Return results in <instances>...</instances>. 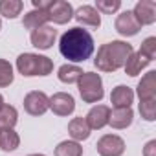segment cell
I'll return each instance as SVG.
<instances>
[{
	"label": "cell",
	"instance_id": "6da1fadb",
	"mask_svg": "<svg viewBox=\"0 0 156 156\" xmlns=\"http://www.w3.org/2000/svg\"><path fill=\"white\" fill-rule=\"evenodd\" d=\"M59 51L64 59L72 62H85L94 53V39L87 30L79 26L70 28L66 33L61 35Z\"/></svg>",
	"mask_w": 156,
	"mask_h": 156
},
{
	"label": "cell",
	"instance_id": "7a4b0ae2",
	"mask_svg": "<svg viewBox=\"0 0 156 156\" xmlns=\"http://www.w3.org/2000/svg\"><path fill=\"white\" fill-rule=\"evenodd\" d=\"M134 53L132 46L123 41H112L103 44L98 50V55L94 59V64L101 72H116L121 66H125L127 59Z\"/></svg>",
	"mask_w": 156,
	"mask_h": 156
},
{
	"label": "cell",
	"instance_id": "3957f363",
	"mask_svg": "<svg viewBox=\"0 0 156 156\" xmlns=\"http://www.w3.org/2000/svg\"><path fill=\"white\" fill-rule=\"evenodd\" d=\"M17 70L24 77H33V75H50L53 72V61L44 55L37 53H22L17 59Z\"/></svg>",
	"mask_w": 156,
	"mask_h": 156
},
{
	"label": "cell",
	"instance_id": "277c9868",
	"mask_svg": "<svg viewBox=\"0 0 156 156\" xmlns=\"http://www.w3.org/2000/svg\"><path fill=\"white\" fill-rule=\"evenodd\" d=\"M77 83H79V94L85 103H98L103 99L105 90H103V81H101L99 73L83 72V75L79 77Z\"/></svg>",
	"mask_w": 156,
	"mask_h": 156
},
{
	"label": "cell",
	"instance_id": "5b68a950",
	"mask_svg": "<svg viewBox=\"0 0 156 156\" xmlns=\"http://www.w3.org/2000/svg\"><path fill=\"white\" fill-rule=\"evenodd\" d=\"M96 149L101 156H121L125 152V141L116 134H105L98 140Z\"/></svg>",
	"mask_w": 156,
	"mask_h": 156
},
{
	"label": "cell",
	"instance_id": "8992f818",
	"mask_svg": "<svg viewBox=\"0 0 156 156\" xmlns=\"http://www.w3.org/2000/svg\"><path fill=\"white\" fill-rule=\"evenodd\" d=\"M50 108V98L44 92L33 90L24 98V110L30 116H42Z\"/></svg>",
	"mask_w": 156,
	"mask_h": 156
},
{
	"label": "cell",
	"instance_id": "52a82bcc",
	"mask_svg": "<svg viewBox=\"0 0 156 156\" xmlns=\"http://www.w3.org/2000/svg\"><path fill=\"white\" fill-rule=\"evenodd\" d=\"M46 13H48V20H53L55 24H66L73 17V8L66 0H53L50 8L46 9Z\"/></svg>",
	"mask_w": 156,
	"mask_h": 156
},
{
	"label": "cell",
	"instance_id": "ba28073f",
	"mask_svg": "<svg viewBox=\"0 0 156 156\" xmlns=\"http://www.w3.org/2000/svg\"><path fill=\"white\" fill-rule=\"evenodd\" d=\"M50 108L57 116H70L75 110V101L66 92H57L50 98Z\"/></svg>",
	"mask_w": 156,
	"mask_h": 156
},
{
	"label": "cell",
	"instance_id": "9c48e42d",
	"mask_svg": "<svg viewBox=\"0 0 156 156\" xmlns=\"http://www.w3.org/2000/svg\"><path fill=\"white\" fill-rule=\"evenodd\" d=\"M114 26H116V31L119 35H123V37H134L141 30V26L138 24V20H136L132 11H123L121 15H118Z\"/></svg>",
	"mask_w": 156,
	"mask_h": 156
},
{
	"label": "cell",
	"instance_id": "30bf717a",
	"mask_svg": "<svg viewBox=\"0 0 156 156\" xmlns=\"http://www.w3.org/2000/svg\"><path fill=\"white\" fill-rule=\"evenodd\" d=\"M57 39V31L51 26H41L31 31V44L39 50H50Z\"/></svg>",
	"mask_w": 156,
	"mask_h": 156
},
{
	"label": "cell",
	"instance_id": "8fae6325",
	"mask_svg": "<svg viewBox=\"0 0 156 156\" xmlns=\"http://www.w3.org/2000/svg\"><path fill=\"white\" fill-rule=\"evenodd\" d=\"M132 13L140 26L152 24L156 20V2H152V0H140Z\"/></svg>",
	"mask_w": 156,
	"mask_h": 156
},
{
	"label": "cell",
	"instance_id": "7c38bea8",
	"mask_svg": "<svg viewBox=\"0 0 156 156\" xmlns=\"http://www.w3.org/2000/svg\"><path fill=\"white\" fill-rule=\"evenodd\" d=\"M138 96H140V101L156 99V72L154 70L147 72L141 77V81L138 83Z\"/></svg>",
	"mask_w": 156,
	"mask_h": 156
},
{
	"label": "cell",
	"instance_id": "4fadbf2b",
	"mask_svg": "<svg viewBox=\"0 0 156 156\" xmlns=\"http://www.w3.org/2000/svg\"><path fill=\"white\" fill-rule=\"evenodd\" d=\"M108 118H110V108H108L107 105H98V107H92V108H90V112L87 114L85 119H87L90 130H92V129L99 130V129H103L105 125H108Z\"/></svg>",
	"mask_w": 156,
	"mask_h": 156
},
{
	"label": "cell",
	"instance_id": "5bb4252c",
	"mask_svg": "<svg viewBox=\"0 0 156 156\" xmlns=\"http://www.w3.org/2000/svg\"><path fill=\"white\" fill-rule=\"evenodd\" d=\"M75 20L83 24V26H90V28H99L101 26V17H99V11L94 8V6H81L73 13Z\"/></svg>",
	"mask_w": 156,
	"mask_h": 156
},
{
	"label": "cell",
	"instance_id": "9a60e30c",
	"mask_svg": "<svg viewBox=\"0 0 156 156\" xmlns=\"http://www.w3.org/2000/svg\"><path fill=\"white\" fill-rule=\"evenodd\" d=\"M132 101H134V92L125 85L116 87L112 90V94H110V103L116 108H130Z\"/></svg>",
	"mask_w": 156,
	"mask_h": 156
},
{
	"label": "cell",
	"instance_id": "2e32d148",
	"mask_svg": "<svg viewBox=\"0 0 156 156\" xmlns=\"http://www.w3.org/2000/svg\"><path fill=\"white\" fill-rule=\"evenodd\" d=\"M68 132L70 136L73 138V141H83V140H88L90 136V127L87 123L85 118H73L70 123H68Z\"/></svg>",
	"mask_w": 156,
	"mask_h": 156
},
{
	"label": "cell",
	"instance_id": "e0dca14e",
	"mask_svg": "<svg viewBox=\"0 0 156 156\" xmlns=\"http://www.w3.org/2000/svg\"><path fill=\"white\" fill-rule=\"evenodd\" d=\"M151 62V59L147 57V55H143L141 51H136V53H132L129 59H127V62H125V72H127V75H130V77H136L147 64Z\"/></svg>",
	"mask_w": 156,
	"mask_h": 156
},
{
	"label": "cell",
	"instance_id": "ac0fdd59",
	"mask_svg": "<svg viewBox=\"0 0 156 156\" xmlns=\"http://www.w3.org/2000/svg\"><path fill=\"white\" fill-rule=\"evenodd\" d=\"M134 119V112L132 108H114L110 112V118H108V123L114 127V129H127Z\"/></svg>",
	"mask_w": 156,
	"mask_h": 156
},
{
	"label": "cell",
	"instance_id": "d6986e66",
	"mask_svg": "<svg viewBox=\"0 0 156 156\" xmlns=\"http://www.w3.org/2000/svg\"><path fill=\"white\" fill-rule=\"evenodd\" d=\"M46 22H48V13H46V11H41V9H33V11H30V13L24 15L22 26H24L26 30L35 31L37 28L46 26Z\"/></svg>",
	"mask_w": 156,
	"mask_h": 156
},
{
	"label": "cell",
	"instance_id": "ffe728a7",
	"mask_svg": "<svg viewBox=\"0 0 156 156\" xmlns=\"http://www.w3.org/2000/svg\"><path fill=\"white\" fill-rule=\"evenodd\" d=\"M81 75H83V70H81L79 66H75V64H62V66L59 68V73H57L59 81H62V83H66V85L77 83Z\"/></svg>",
	"mask_w": 156,
	"mask_h": 156
},
{
	"label": "cell",
	"instance_id": "44dd1931",
	"mask_svg": "<svg viewBox=\"0 0 156 156\" xmlns=\"http://www.w3.org/2000/svg\"><path fill=\"white\" fill-rule=\"evenodd\" d=\"M19 145H20V138H19V134L13 129L0 130V149H2V151L9 152V151L19 149Z\"/></svg>",
	"mask_w": 156,
	"mask_h": 156
},
{
	"label": "cell",
	"instance_id": "7402d4cb",
	"mask_svg": "<svg viewBox=\"0 0 156 156\" xmlns=\"http://www.w3.org/2000/svg\"><path fill=\"white\" fill-rule=\"evenodd\" d=\"M17 119H19V112H17L15 107L4 105L2 108H0V130L13 129L17 125Z\"/></svg>",
	"mask_w": 156,
	"mask_h": 156
},
{
	"label": "cell",
	"instance_id": "603a6c76",
	"mask_svg": "<svg viewBox=\"0 0 156 156\" xmlns=\"http://www.w3.org/2000/svg\"><path fill=\"white\" fill-rule=\"evenodd\" d=\"M24 4L20 0H0V15L6 19H17L22 11Z\"/></svg>",
	"mask_w": 156,
	"mask_h": 156
},
{
	"label": "cell",
	"instance_id": "cb8c5ba5",
	"mask_svg": "<svg viewBox=\"0 0 156 156\" xmlns=\"http://www.w3.org/2000/svg\"><path fill=\"white\" fill-rule=\"evenodd\" d=\"M55 156H83V147L77 141H61L55 147Z\"/></svg>",
	"mask_w": 156,
	"mask_h": 156
},
{
	"label": "cell",
	"instance_id": "d4e9b609",
	"mask_svg": "<svg viewBox=\"0 0 156 156\" xmlns=\"http://www.w3.org/2000/svg\"><path fill=\"white\" fill-rule=\"evenodd\" d=\"M11 83H13V66L6 59H0V88L9 87Z\"/></svg>",
	"mask_w": 156,
	"mask_h": 156
},
{
	"label": "cell",
	"instance_id": "484cf974",
	"mask_svg": "<svg viewBox=\"0 0 156 156\" xmlns=\"http://www.w3.org/2000/svg\"><path fill=\"white\" fill-rule=\"evenodd\" d=\"M140 114L145 121H154L156 119V99L140 101Z\"/></svg>",
	"mask_w": 156,
	"mask_h": 156
},
{
	"label": "cell",
	"instance_id": "4316f807",
	"mask_svg": "<svg viewBox=\"0 0 156 156\" xmlns=\"http://www.w3.org/2000/svg\"><path fill=\"white\" fill-rule=\"evenodd\" d=\"M119 6H121L119 0H98L96 2V9L101 13H107V15H112L114 11H118Z\"/></svg>",
	"mask_w": 156,
	"mask_h": 156
},
{
	"label": "cell",
	"instance_id": "83f0119b",
	"mask_svg": "<svg viewBox=\"0 0 156 156\" xmlns=\"http://www.w3.org/2000/svg\"><path fill=\"white\" fill-rule=\"evenodd\" d=\"M140 51H141L143 55H147V57L152 61V59H154V55H156V37H147V39L141 42Z\"/></svg>",
	"mask_w": 156,
	"mask_h": 156
},
{
	"label": "cell",
	"instance_id": "f1b7e54d",
	"mask_svg": "<svg viewBox=\"0 0 156 156\" xmlns=\"http://www.w3.org/2000/svg\"><path fill=\"white\" fill-rule=\"evenodd\" d=\"M51 2H53V0H31L33 8H35V9H41V11H46Z\"/></svg>",
	"mask_w": 156,
	"mask_h": 156
},
{
	"label": "cell",
	"instance_id": "f546056e",
	"mask_svg": "<svg viewBox=\"0 0 156 156\" xmlns=\"http://www.w3.org/2000/svg\"><path fill=\"white\" fill-rule=\"evenodd\" d=\"M143 156H156V140H151V141L145 145Z\"/></svg>",
	"mask_w": 156,
	"mask_h": 156
},
{
	"label": "cell",
	"instance_id": "4dcf8cb0",
	"mask_svg": "<svg viewBox=\"0 0 156 156\" xmlns=\"http://www.w3.org/2000/svg\"><path fill=\"white\" fill-rule=\"evenodd\" d=\"M4 107V98H2V94H0V108Z\"/></svg>",
	"mask_w": 156,
	"mask_h": 156
},
{
	"label": "cell",
	"instance_id": "1f68e13d",
	"mask_svg": "<svg viewBox=\"0 0 156 156\" xmlns=\"http://www.w3.org/2000/svg\"><path fill=\"white\" fill-rule=\"evenodd\" d=\"M30 156H44V154H30Z\"/></svg>",
	"mask_w": 156,
	"mask_h": 156
},
{
	"label": "cell",
	"instance_id": "d6a6232c",
	"mask_svg": "<svg viewBox=\"0 0 156 156\" xmlns=\"http://www.w3.org/2000/svg\"><path fill=\"white\" fill-rule=\"evenodd\" d=\"M0 28H2V20H0Z\"/></svg>",
	"mask_w": 156,
	"mask_h": 156
}]
</instances>
